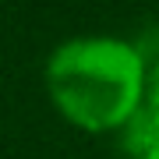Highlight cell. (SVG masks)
Instances as JSON below:
<instances>
[{
    "mask_svg": "<svg viewBox=\"0 0 159 159\" xmlns=\"http://www.w3.org/2000/svg\"><path fill=\"white\" fill-rule=\"evenodd\" d=\"M50 92L71 120L113 127L138 113L142 57L117 39H74L50 60Z\"/></svg>",
    "mask_w": 159,
    "mask_h": 159,
    "instance_id": "1",
    "label": "cell"
},
{
    "mask_svg": "<svg viewBox=\"0 0 159 159\" xmlns=\"http://www.w3.org/2000/svg\"><path fill=\"white\" fill-rule=\"evenodd\" d=\"M156 142H159V67L152 71L145 106L134 113V120H131V131H127V148H131V152H148Z\"/></svg>",
    "mask_w": 159,
    "mask_h": 159,
    "instance_id": "2",
    "label": "cell"
},
{
    "mask_svg": "<svg viewBox=\"0 0 159 159\" xmlns=\"http://www.w3.org/2000/svg\"><path fill=\"white\" fill-rule=\"evenodd\" d=\"M145 159H159V142H156V145H152V148L145 152Z\"/></svg>",
    "mask_w": 159,
    "mask_h": 159,
    "instance_id": "3",
    "label": "cell"
}]
</instances>
